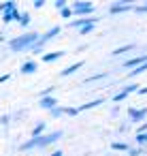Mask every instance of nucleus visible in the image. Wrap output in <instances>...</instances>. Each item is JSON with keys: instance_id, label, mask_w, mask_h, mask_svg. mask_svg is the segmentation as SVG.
<instances>
[{"instance_id": "f257e3e1", "label": "nucleus", "mask_w": 147, "mask_h": 156, "mask_svg": "<svg viewBox=\"0 0 147 156\" xmlns=\"http://www.w3.org/2000/svg\"><path fill=\"white\" fill-rule=\"evenodd\" d=\"M41 34L39 32H24L19 37H15L11 43H9V49L11 51H26V49H32L36 43H39Z\"/></svg>"}, {"instance_id": "f03ea898", "label": "nucleus", "mask_w": 147, "mask_h": 156, "mask_svg": "<svg viewBox=\"0 0 147 156\" xmlns=\"http://www.w3.org/2000/svg\"><path fill=\"white\" fill-rule=\"evenodd\" d=\"M60 137H62V130H56V133H49V135H43V137H36V139H30V141L22 143L19 150L22 152H28V150H34V147H47V145L56 143Z\"/></svg>"}, {"instance_id": "7ed1b4c3", "label": "nucleus", "mask_w": 147, "mask_h": 156, "mask_svg": "<svg viewBox=\"0 0 147 156\" xmlns=\"http://www.w3.org/2000/svg\"><path fill=\"white\" fill-rule=\"evenodd\" d=\"M92 11H94V5L92 2H83V0L73 2V13L75 15H90Z\"/></svg>"}, {"instance_id": "20e7f679", "label": "nucleus", "mask_w": 147, "mask_h": 156, "mask_svg": "<svg viewBox=\"0 0 147 156\" xmlns=\"http://www.w3.org/2000/svg\"><path fill=\"white\" fill-rule=\"evenodd\" d=\"M39 71V62H32V60H28V62H24L22 66H19V73L22 75H32V73H36Z\"/></svg>"}, {"instance_id": "39448f33", "label": "nucleus", "mask_w": 147, "mask_h": 156, "mask_svg": "<svg viewBox=\"0 0 147 156\" xmlns=\"http://www.w3.org/2000/svg\"><path fill=\"white\" fill-rule=\"evenodd\" d=\"M39 107H41V109H49V111H51V109H56V107H58V101H56V96H45V98H41V101H39Z\"/></svg>"}, {"instance_id": "423d86ee", "label": "nucleus", "mask_w": 147, "mask_h": 156, "mask_svg": "<svg viewBox=\"0 0 147 156\" xmlns=\"http://www.w3.org/2000/svg\"><path fill=\"white\" fill-rule=\"evenodd\" d=\"M128 113H130V120H132V122H141V120H145V115H147V107H143V109H134V107H132Z\"/></svg>"}, {"instance_id": "0eeeda50", "label": "nucleus", "mask_w": 147, "mask_h": 156, "mask_svg": "<svg viewBox=\"0 0 147 156\" xmlns=\"http://www.w3.org/2000/svg\"><path fill=\"white\" fill-rule=\"evenodd\" d=\"M141 62L145 64V62H147V56H138V58H132V60L124 62V69H130V71H134V69H138V66H141Z\"/></svg>"}, {"instance_id": "6e6552de", "label": "nucleus", "mask_w": 147, "mask_h": 156, "mask_svg": "<svg viewBox=\"0 0 147 156\" xmlns=\"http://www.w3.org/2000/svg\"><path fill=\"white\" fill-rule=\"evenodd\" d=\"M134 90H138V88H136L134 83H132V86H126V88H124L121 92H117V94L113 96V101H115V103H119V101H124V98H126V96H128L130 92H134Z\"/></svg>"}, {"instance_id": "1a4fd4ad", "label": "nucleus", "mask_w": 147, "mask_h": 156, "mask_svg": "<svg viewBox=\"0 0 147 156\" xmlns=\"http://www.w3.org/2000/svg\"><path fill=\"white\" fill-rule=\"evenodd\" d=\"M130 9V2H113L111 5V13L115 15V13H124V11H128Z\"/></svg>"}, {"instance_id": "9d476101", "label": "nucleus", "mask_w": 147, "mask_h": 156, "mask_svg": "<svg viewBox=\"0 0 147 156\" xmlns=\"http://www.w3.org/2000/svg\"><path fill=\"white\" fill-rule=\"evenodd\" d=\"M83 66V62H75V64H70V66H66L64 71H62V77H68V75H73L75 71H79Z\"/></svg>"}, {"instance_id": "9b49d317", "label": "nucleus", "mask_w": 147, "mask_h": 156, "mask_svg": "<svg viewBox=\"0 0 147 156\" xmlns=\"http://www.w3.org/2000/svg\"><path fill=\"white\" fill-rule=\"evenodd\" d=\"M64 54L62 51H51V54H45L43 56V62H53V60H60Z\"/></svg>"}, {"instance_id": "f8f14e48", "label": "nucleus", "mask_w": 147, "mask_h": 156, "mask_svg": "<svg viewBox=\"0 0 147 156\" xmlns=\"http://www.w3.org/2000/svg\"><path fill=\"white\" fill-rule=\"evenodd\" d=\"M45 122H39L34 128H32V139H36V137H43V130H45Z\"/></svg>"}, {"instance_id": "ddd939ff", "label": "nucleus", "mask_w": 147, "mask_h": 156, "mask_svg": "<svg viewBox=\"0 0 147 156\" xmlns=\"http://www.w3.org/2000/svg\"><path fill=\"white\" fill-rule=\"evenodd\" d=\"M100 103H102V98H98V101H90V103H83V105L77 107V109H79V111H83V109H94V107H98Z\"/></svg>"}, {"instance_id": "4468645a", "label": "nucleus", "mask_w": 147, "mask_h": 156, "mask_svg": "<svg viewBox=\"0 0 147 156\" xmlns=\"http://www.w3.org/2000/svg\"><path fill=\"white\" fill-rule=\"evenodd\" d=\"M94 28H96V22H94V20H87V24H85L79 32H81V34H87V32H92Z\"/></svg>"}, {"instance_id": "2eb2a0df", "label": "nucleus", "mask_w": 147, "mask_h": 156, "mask_svg": "<svg viewBox=\"0 0 147 156\" xmlns=\"http://www.w3.org/2000/svg\"><path fill=\"white\" fill-rule=\"evenodd\" d=\"M111 147H113V150H117V152H128V145H126V143H119V141H115Z\"/></svg>"}, {"instance_id": "dca6fc26", "label": "nucleus", "mask_w": 147, "mask_h": 156, "mask_svg": "<svg viewBox=\"0 0 147 156\" xmlns=\"http://www.w3.org/2000/svg\"><path fill=\"white\" fill-rule=\"evenodd\" d=\"M19 24L26 28V26L30 24V15H28V13H22V17H19Z\"/></svg>"}, {"instance_id": "f3484780", "label": "nucleus", "mask_w": 147, "mask_h": 156, "mask_svg": "<svg viewBox=\"0 0 147 156\" xmlns=\"http://www.w3.org/2000/svg\"><path fill=\"white\" fill-rule=\"evenodd\" d=\"M132 47H134V45H124V47H117L113 54H115V56H119V54H124V51H130Z\"/></svg>"}, {"instance_id": "a211bd4d", "label": "nucleus", "mask_w": 147, "mask_h": 156, "mask_svg": "<svg viewBox=\"0 0 147 156\" xmlns=\"http://www.w3.org/2000/svg\"><path fill=\"white\" fill-rule=\"evenodd\" d=\"M145 71H147V62H145V64H141L138 69H134V71H130V75H141V73H145Z\"/></svg>"}, {"instance_id": "6ab92c4d", "label": "nucleus", "mask_w": 147, "mask_h": 156, "mask_svg": "<svg viewBox=\"0 0 147 156\" xmlns=\"http://www.w3.org/2000/svg\"><path fill=\"white\" fill-rule=\"evenodd\" d=\"M49 113H51V118H60V115L64 113V109H62V107H56V109H51Z\"/></svg>"}, {"instance_id": "aec40b11", "label": "nucleus", "mask_w": 147, "mask_h": 156, "mask_svg": "<svg viewBox=\"0 0 147 156\" xmlns=\"http://www.w3.org/2000/svg\"><path fill=\"white\" fill-rule=\"evenodd\" d=\"M60 15H62V17H66V20H68V17H70V15H73V9H68V7H66V9H62V11H60Z\"/></svg>"}, {"instance_id": "412c9836", "label": "nucleus", "mask_w": 147, "mask_h": 156, "mask_svg": "<svg viewBox=\"0 0 147 156\" xmlns=\"http://www.w3.org/2000/svg\"><path fill=\"white\" fill-rule=\"evenodd\" d=\"M64 113H68V115H77V113H79V109H77V107H66V109H64Z\"/></svg>"}, {"instance_id": "4be33fe9", "label": "nucleus", "mask_w": 147, "mask_h": 156, "mask_svg": "<svg viewBox=\"0 0 147 156\" xmlns=\"http://www.w3.org/2000/svg\"><path fill=\"white\" fill-rule=\"evenodd\" d=\"M53 7H56V9H60V11H62V9H66L64 0H56V2H53Z\"/></svg>"}, {"instance_id": "5701e85b", "label": "nucleus", "mask_w": 147, "mask_h": 156, "mask_svg": "<svg viewBox=\"0 0 147 156\" xmlns=\"http://www.w3.org/2000/svg\"><path fill=\"white\" fill-rule=\"evenodd\" d=\"M102 77H104V75H94V77H87L83 83H92V81H96V79H102Z\"/></svg>"}, {"instance_id": "b1692460", "label": "nucleus", "mask_w": 147, "mask_h": 156, "mask_svg": "<svg viewBox=\"0 0 147 156\" xmlns=\"http://www.w3.org/2000/svg\"><path fill=\"white\" fill-rule=\"evenodd\" d=\"M136 141H138L141 145H143V143H147V133H145V135H136Z\"/></svg>"}, {"instance_id": "393cba45", "label": "nucleus", "mask_w": 147, "mask_h": 156, "mask_svg": "<svg viewBox=\"0 0 147 156\" xmlns=\"http://www.w3.org/2000/svg\"><path fill=\"white\" fill-rule=\"evenodd\" d=\"M11 122V115H0V124H9Z\"/></svg>"}, {"instance_id": "a878e982", "label": "nucleus", "mask_w": 147, "mask_h": 156, "mask_svg": "<svg viewBox=\"0 0 147 156\" xmlns=\"http://www.w3.org/2000/svg\"><path fill=\"white\" fill-rule=\"evenodd\" d=\"M136 13H147V5H138L136 7Z\"/></svg>"}, {"instance_id": "bb28decb", "label": "nucleus", "mask_w": 147, "mask_h": 156, "mask_svg": "<svg viewBox=\"0 0 147 156\" xmlns=\"http://www.w3.org/2000/svg\"><path fill=\"white\" fill-rule=\"evenodd\" d=\"M7 79H11V75H9V73H5V75H0V83H5Z\"/></svg>"}, {"instance_id": "cd10ccee", "label": "nucleus", "mask_w": 147, "mask_h": 156, "mask_svg": "<svg viewBox=\"0 0 147 156\" xmlns=\"http://www.w3.org/2000/svg\"><path fill=\"white\" fill-rule=\"evenodd\" d=\"M45 2H43V0H34V9H41Z\"/></svg>"}, {"instance_id": "c85d7f7f", "label": "nucleus", "mask_w": 147, "mask_h": 156, "mask_svg": "<svg viewBox=\"0 0 147 156\" xmlns=\"http://www.w3.org/2000/svg\"><path fill=\"white\" fill-rule=\"evenodd\" d=\"M138 154H143V150H132L130 152V156H138Z\"/></svg>"}, {"instance_id": "c756f323", "label": "nucleus", "mask_w": 147, "mask_h": 156, "mask_svg": "<svg viewBox=\"0 0 147 156\" xmlns=\"http://www.w3.org/2000/svg\"><path fill=\"white\" fill-rule=\"evenodd\" d=\"M51 156H64V152H62V150H56V152H53Z\"/></svg>"}, {"instance_id": "7c9ffc66", "label": "nucleus", "mask_w": 147, "mask_h": 156, "mask_svg": "<svg viewBox=\"0 0 147 156\" xmlns=\"http://www.w3.org/2000/svg\"><path fill=\"white\" fill-rule=\"evenodd\" d=\"M138 94H147V88H143V90H138Z\"/></svg>"}, {"instance_id": "2f4dec72", "label": "nucleus", "mask_w": 147, "mask_h": 156, "mask_svg": "<svg viewBox=\"0 0 147 156\" xmlns=\"http://www.w3.org/2000/svg\"><path fill=\"white\" fill-rule=\"evenodd\" d=\"M0 43H2V34H0Z\"/></svg>"}]
</instances>
